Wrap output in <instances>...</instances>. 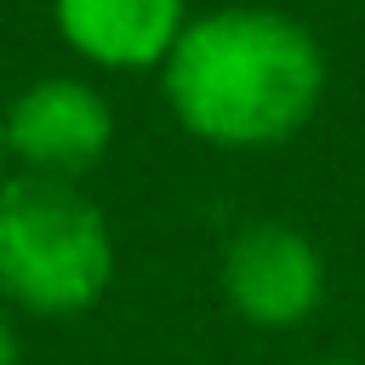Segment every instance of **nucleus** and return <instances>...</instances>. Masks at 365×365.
<instances>
[{
    "instance_id": "f257e3e1",
    "label": "nucleus",
    "mask_w": 365,
    "mask_h": 365,
    "mask_svg": "<svg viewBox=\"0 0 365 365\" xmlns=\"http://www.w3.org/2000/svg\"><path fill=\"white\" fill-rule=\"evenodd\" d=\"M331 91L319 34L279 6H211L194 11L160 63V97L171 120L222 154H257L302 137Z\"/></svg>"
},
{
    "instance_id": "f03ea898",
    "label": "nucleus",
    "mask_w": 365,
    "mask_h": 365,
    "mask_svg": "<svg viewBox=\"0 0 365 365\" xmlns=\"http://www.w3.org/2000/svg\"><path fill=\"white\" fill-rule=\"evenodd\" d=\"M114 228L80 182L0 177V308L80 319L114 285Z\"/></svg>"
},
{
    "instance_id": "7ed1b4c3",
    "label": "nucleus",
    "mask_w": 365,
    "mask_h": 365,
    "mask_svg": "<svg viewBox=\"0 0 365 365\" xmlns=\"http://www.w3.org/2000/svg\"><path fill=\"white\" fill-rule=\"evenodd\" d=\"M6 171L86 182L114 148V103L91 74H40L0 103Z\"/></svg>"
},
{
    "instance_id": "20e7f679",
    "label": "nucleus",
    "mask_w": 365,
    "mask_h": 365,
    "mask_svg": "<svg viewBox=\"0 0 365 365\" xmlns=\"http://www.w3.org/2000/svg\"><path fill=\"white\" fill-rule=\"evenodd\" d=\"M217 291L234 319L257 331H297L325 308V251L297 222H240L217 251Z\"/></svg>"
},
{
    "instance_id": "39448f33",
    "label": "nucleus",
    "mask_w": 365,
    "mask_h": 365,
    "mask_svg": "<svg viewBox=\"0 0 365 365\" xmlns=\"http://www.w3.org/2000/svg\"><path fill=\"white\" fill-rule=\"evenodd\" d=\"M188 17V0H51L57 40L103 74H160Z\"/></svg>"
},
{
    "instance_id": "423d86ee",
    "label": "nucleus",
    "mask_w": 365,
    "mask_h": 365,
    "mask_svg": "<svg viewBox=\"0 0 365 365\" xmlns=\"http://www.w3.org/2000/svg\"><path fill=\"white\" fill-rule=\"evenodd\" d=\"M0 365H17V331H11V308H0Z\"/></svg>"
},
{
    "instance_id": "0eeeda50",
    "label": "nucleus",
    "mask_w": 365,
    "mask_h": 365,
    "mask_svg": "<svg viewBox=\"0 0 365 365\" xmlns=\"http://www.w3.org/2000/svg\"><path fill=\"white\" fill-rule=\"evenodd\" d=\"M308 365H365V359H354V354H331V359H308Z\"/></svg>"
},
{
    "instance_id": "6e6552de",
    "label": "nucleus",
    "mask_w": 365,
    "mask_h": 365,
    "mask_svg": "<svg viewBox=\"0 0 365 365\" xmlns=\"http://www.w3.org/2000/svg\"><path fill=\"white\" fill-rule=\"evenodd\" d=\"M0 177H6V131H0Z\"/></svg>"
}]
</instances>
